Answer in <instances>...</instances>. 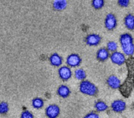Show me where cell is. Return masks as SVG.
I'll return each mask as SVG.
<instances>
[{
  "mask_svg": "<svg viewBox=\"0 0 134 118\" xmlns=\"http://www.w3.org/2000/svg\"><path fill=\"white\" fill-rule=\"evenodd\" d=\"M126 67L127 70V77L124 82L121 84L119 90L121 94L125 98H128L131 95L134 89V58L130 57L126 59Z\"/></svg>",
  "mask_w": 134,
  "mask_h": 118,
  "instance_id": "1",
  "label": "cell"
},
{
  "mask_svg": "<svg viewBox=\"0 0 134 118\" xmlns=\"http://www.w3.org/2000/svg\"><path fill=\"white\" fill-rule=\"evenodd\" d=\"M119 40L124 54L132 57L134 54V43L131 35L129 33L122 34L120 36Z\"/></svg>",
  "mask_w": 134,
  "mask_h": 118,
  "instance_id": "2",
  "label": "cell"
},
{
  "mask_svg": "<svg viewBox=\"0 0 134 118\" xmlns=\"http://www.w3.org/2000/svg\"><path fill=\"white\" fill-rule=\"evenodd\" d=\"M80 91L86 95L95 96L98 93V89L93 83L89 81H82L79 86Z\"/></svg>",
  "mask_w": 134,
  "mask_h": 118,
  "instance_id": "3",
  "label": "cell"
},
{
  "mask_svg": "<svg viewBox=\"0 0 134 118\" xmlns=\"http://www.w3.org/2000/svg\"><path fill=\"white\" fill-rule=\"evenodd\" d=\"M110 58L113 63L118 65H122L126 63V61L125 55L120 52L116 51L112 53L111 55H110Z\"/></svg>",
  "mask_w": 134,
  "mask_h": 118,
  "instance_id": "4",
  "label": "cell"
},
{
  "mask_svg": "<svg viewBox=\"0 0 134 118\" xmlns=\"http://www.w3.org/2000/svg\"><path fill=\"white\" fill-rule=\"evenodd\" d=\"M67 65L70 67H78L82 63V59L80 56L76 54H72L67 57L66 61Z\"/></svg>",
  "mask_w": 134,
  "mask_h": 118,
  "instance_id": "5",
  "label": "cell"
},
{
  "mask_svg": "<svg viewBox=\"0 0 134 118\" xmlns=\"http://www.w3.org/2000/svg\"><path fill=\"white\" fill-rule=\"evenodd\" d=\"M46 115L48 118H57L60 112V107L56 104L49 105L46 109Z\"/></svg>",
  "mask_w": 134,
  "mask_h": 118,
  "instance_id": "6",
  "label": "cell"
},
{
  "mask_svg": "<svg viewBox=\"0 0 134 118\" xmlns=\"http://www.w3.org/2000/svg\"><path fill=\"white\" fill-rule=\"evenodd\" d=\"M117 25V20L115 15L113 13H109L105 19V27L109 30H113Z\"/></svg>",
  "mask_w": 134,
  "mask_h": 118,
  "instance_id": "7",
  "label": "cell"
},
{
  "mask_svg": "<svg viewBox=\"0 0 134 118\" xmlns=\"http://www.w3.org/2000/svg\"><path fill=\"white\" fill-rule=\"evenodd\" d=\"M59 77L63 81H66L69 80L72 76V71L69 66H63L59 69Z\"/></svg>",
  "mask_w": 134,
  "mask_h": 118,
  "instance_id": "8",
  "label": "cell"
},
{
  "mask_svg": "<svg viewBox=\"0 0 134 118\" xmlns=\"http://www.w3.org/2000/svg\"><path fill=\"white\" fill-rule=\"evenodd\" d=\"M110 106L113 111L116 113H121L126 110V104L122 100H116L112 102Z\"/></svg>",
  "mask_w": 134,
  "mask_h": 118,
  "instance_id": "9",
  "label": "cell"
},
{
  "mask_svg": "<svg viewBox=\"0 0 134 118\" xmlns=\"http://www.w3.org/2000/svg\"><path fill=\"white\" fill-rule=\"evenodd\" d=\"M101 37L97 34H91L86 38V42L88 46H96L100 44Z\"/></svg>",
  "mask_w": 134,
  "mask_h": 118,
  "instance_id": "10",
  "label": "cell"
},
{
  "mask_svg": "<svg viewBox=\"0 0 134 118\" xmlns=\"http://www.w3.org/2000/svg\"><path fill=\"white\" fill-rule=\"evenodd\" d=\"M108 86L113 89H119L121 86L120 80L115 75H110L107 80Z\"/></svg>",
  "mask_w": 134,
  "mask_h": 118,
  "instance_id": "11",
  "label": "cell"
},
{
  "mask_svg": "<svg viewBox=\"0 0 134 118\" xmlns=\"http://www.w3.org/2000/svg\"><path fill=\"white\" fill-rule=\"evenodd\" d=\"M49 61L51 65L54 67H60L63 63V58L57 53H54L49 58Z\"/></svg>",
  "mask_w": 134,
  "mask_h": 118,
  "instance_id": "12",
  "label": "cell"
},
{
  "mask_svg": "<svg viewBox=\"0 0 134 118\" xmlns=\"http://www.w3.org/2000/svg\"><path fill=\"white\" fill-rule=\"evenodd\" d=\"M96 56L98 60L100 61H105L110 57V54H109V52L108 51L107 49L102 48L98 50Z\"/></svg>",
  "mask_w": 134,
  "mask_h": 118,
  "instance_id": "13",
  "label": "cell"
},
{
  "mask_svg": "<svg viewBox=\"0 0 134 118\" xmlns=\"http://www.w3.org/2000/svg\"><path fill=\"white\" fill-rule=\"evenodd\" d=\"M70 94V90L69 87L66 85H60L57 89V94L60 97L66 98L69 96Z\"/></svg>",
  "mask_w": 134,
  "mask_h": 118,
  "instance_id": "14",
  "label": "cell"
},
{
  "mask_svg": "<svg viewBox=\"0 0 134 118\" xmlns=\"http://www.w3.org/2000/svg\"><path fill=\"white\" fill-rule=\"evenodd\" d=\"M124 24L127 29L133 30L134 29V15L127 14L124 18Z\"/></svg>",
  "mask_w": 134,
  "mask_h": 118,
  "instance_id": "15",
  "label": "cell"
},
{
  "mask_svg": "<svg viewBox=\"0 0 134 118\" xmlns=\"http://www.w3.org/2000/svg\"><path fill=\"white\" fill-rule=\"evenodd\" d=\"M67 2L65 0H57L53 3L54 9L57 11H62L66 7Z\"/></svg>",
  "mask_w": 134,
  "mask_h": 118,
  "instance_id": "16",
  "label": "cell"
},
{
  "mask_svg": "<svg viewBox=\"0 0 134 118\" xmlns=\"http://www.w3.org/2000/svg\"><path fill=\"white\" fill-rule=\"evenodd\" d=\"M95 108L99 112H102V111H106L109 108L108 105L105 102L102 100L97 101L95 104Z\"/></svg>",
  "mask_w": 134,
  "mask_h": 118,
  "instance_id": "17",
  "label": "cell"
},
{
  "mask_svg": "<svg viewBox=\"0 0 134 118\" xmlns=\"http://www.w3.org/2000/svg\"><path fill=\"white\" fill-rule=\"evenodd\" d=\"M32 105L34 108L41 109L44 106V101L41 98H35L32 100Z\"/></svg>",
  "mask_w": 134,
  "mask_h": 118,
  "instance_id": "18",
  "label": "cell"
},
{
  "mask_svg": "<svg viewBox=\"0 0 134 118\" xmlns=\"http://www.w3.org/2000/svg\"><path fill=\"white\" fill-rule=\"evenodd\" d=\"M74 76L76 79L79 81H84L86 78V73L82 69H78L74 71Z\"/></svg>",
  "mask_w": 134,
  "mask_h": 118,
  "instance_id": "19",
  "label": "cell"
},
{
  "mask_svg": "<svg viewBox=\"0 0 134 118\" xmlns=\"http://www.w3.org/2000/svg\"><path fill=\"white\" fill-rule=\"evenodd\" d=\"M91 5L95 9H100L105 6V1L104 0H93L91 2Z\"/></svg>",
  "mask_w": 134,
  "mask_h": 118,
  "instance_id": "20",
  "label": "cell"
},
{
  "mask_svg": "<svg viewBox=\"0 0 134 118\" xmlns=\"http://www.w3.org/2000/svg\"><path fill=\"white\" fill-rule=\"evenodd\" d=\"M9 107L7 102H0V114H2V115L6 114L9 111Z\"/></svg>",
  "mask_w": 134,
  "mask_h": 118,
  "instance_id": "21",
  "label": "cell"
},
{
  "mask_svg": "<svg viewBox=\"0 0 134 118\" xmlns=\"http://www.w3.org/2000/svg\"><path fill=\"white\" fill-rule=\"evenodd\" d=\"M107 49L109 52H116L117 49H118V45H117L116 42H114V41H110L107 43Z\"/></svg>",
  "mask_w": 134,
  "mask_h": 118,
  "instance_id": "22",
  "label": "cell"
},
{
  "mask_svg": "<svg viewBox=\"0 0 134 118\" xmlns=\"http://www.w3.org/2000/svg\"><path fill=\"white\" fill-rule=\"evenodd\" d=\"M20 118H34V115L31 111L28 110H24L22 112Z\"/></svg>",
  "mask_w": 134,
  "mask_h": 118,
  "instance_id": "23",
  "label": "cell"
},
{
  "mask_svg": "<svg viewBox=\"0 0 134 118\" xmlns=\"http://www.w3.org/2000/svg\"><path fill=\"white\" fill-rule=\"evenodd\" d=\"M83 118H100L99 114L96 112H94V111H91V112L88 113V114H86Z\"/></svg>",
  "mask_w": 134,
  "mask_h": 118,
  "instance_id": "24",
  "label": "cell"
},
{
  "mask_svg": "<svg viewBox=\"0 0 134 118\" xmlns=\"http://www.w3.org/2000/svg\"><path fill=\"white\" fill-rule=\"evenodd\" d=\"M118 4L122 7H126L130 4L129 0H118Z\"/></svg>",
  "mask_w": 134,
  "mask_h": 118,
  "instance_id": "25",
  "label": "cell"
}]
</instances>
